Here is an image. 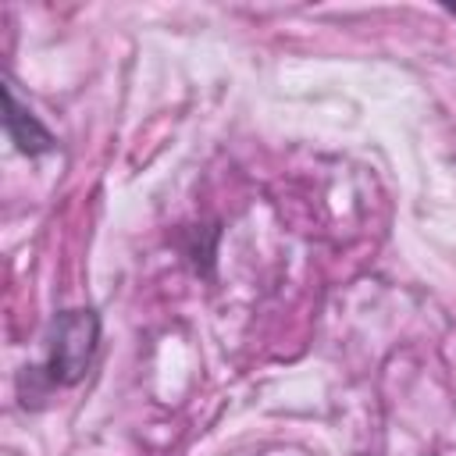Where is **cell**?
<instances>
[{
    "label": "cell",
    "mask_w": 456,
    "mask_h": 456,
    "mask_svg": "<svg viewBox=\"0 0 456 456\" xmlns=\"http://www.w3.org/2000/svg\"><path fill=\"white\" fill-rule=\"evenodd\" d=\"M4 132H7V139L14 142V150L21 153V157H46V153H53L57 150V139H53V132L36 118V110L21 100V93H18V82L11 78V75H4Z\"/></svg>",
    "instance_id": "obj_2"
},
{
    "label": "cell",
    "mask_w": 456,
    "mask_h": 456,
    "mask_svg": "<svg viewBox=\"0 0 456 456\" xmlns=\"http://www.w3.org/2000/svg\"><path fill=\"white\" fill-rule=\"evenodd\" d=\"M442 11H445V14H452V18H456V4H442Z\"/></svg>",
    "instance_id": "obj_3"
},
{
    "label": "cell",
    "mask_w": 456,
    "mask_h": 456,
    "mask_svg": "<svg viewBox=\"0 0 456 456\" xmlns=\"http://www.w3.org/2000/svg\"><path fill=\"white\" fill-rule=\"evenodd\" d=\"M100 314L93 306H68L57 310L46 331V353L39 363L25 367L18 378V392L21 403L28 406V399H46L53 388H71L78 385L96 353H100Z\"/></svg>",
    "instance_id": "obj_1"
}]
</instances>
